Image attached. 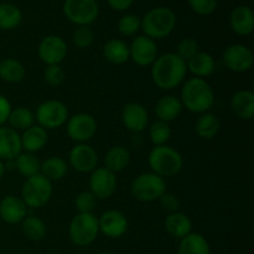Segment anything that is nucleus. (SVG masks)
<instances>
[{"label": "nucleus", "instance_id": "ddd939ff", "mask_svg": "<svg viewBox=\"0 0 254 254\" xmlns=\"http://www.w3.org/2000/svg\"><path fill=\"white\" fill-rule=\"evenodd\" d=\"M116 174L107 168H97L91 173L89 178V191L99 200H107L112 197L117 190Z\"/></svg>", "mask_w": 254, "mask_h": 254}, {"label": "nucleus", "instance_id": "a19ab883", "mask_svg": "<svg viewBox=\"0 0 254 254\" xmlns=\"http://www.w3.org/2000/svg\"><path fill=\"white\" fill-rule=\"evenodd\" d=\"M198 51H200L198 50V42L192 37L183 39L178 44V47H176V55L185 62H188L191 57L195 56Z\"/></svg>", "mask_w": 254, "mask_h": 254}, {"label": "nucleus", "instance_id": "c03bdc74", "mask_svg": "<svg viewBox=\"0 0 254 254\" xmlns=\"http://www.w3.org/2000/svg\"><path fill=\"white\" fill-rule=\"evenodd\" d=\"M11 109V103L9 102V99L0 94V127H2L7 122Z\"/></svg>", "mask_w": 254, "mask_h": 254}, {"label": "nucleus", "instance_id": "6e6552de", "mask_svg": "<svg viewBox=\"0 0 254 254\" xmlns=\"http://www.w3.org/2000/svg\"><path fill=\"white\" fill-rule=\"evenodd\" d=\"M35 121H37L40 127L49 129H57L66 124L68 119V109L66 104L56 99H49L40 104L36 108Z\"/></svg>", "mask_w": 254, "mask_h": 254}, {"label": "nucleus", "instance_id": "2eb2a0df", "mask_svg": "<svg viewBox=\"0 0 254 254\" xmlns=\"http://www.w3.org/2000/svg\"><path fill=\"white\" fill-rule=\"evenodd\" d=\"M98 226L99 233L116 240L126 235L129 227V221L122 211L108 210L102 213L98 218Z\"/></svg>", "mask_w": 254, "mask_h": 254}, {"label": "nucleus", "instance_id": "0eeeda50", "mask_svg": "<svg viewBox=\"0 0 254 254\" xmlns=\"http://www.w3.org/2000/svg\"><path fill=\"white\" fill-rule=\"evenodd\" d=\"M131 195L140 202H153L166 192L165 179L154 173H143L136 176L130 186Z\"/></svg>", "mask_w": 254, "mask_h": 254}, {"label": "nucleus", "instance_id": "9b49d317", "mask_svg": "<svg viewBox=\"0 0 254 254\" xmlns=\"http://www.w3.org/2000/svg\"><path fill=\"white\" fill-rule=\"evenodd\" d=\"M66 130L69 138L78 144L87 143L97 133V122L91 114L78 113L66 122Z\"/></svg>", "mask_w": 254, "mask_h": 254}, {"label": "nucleus", "instance_id": "cd10ccee", "mask_svg": "<svg viewBox=\"0 0 254 254\" xmlns=\"http://www.w3.org/2000/svg\"><path fill=\"white\" fill-rule=\"evenodd\" d=\"M130 163V153L122 145L112 146L104 156V168L117 174L127 169Z\"/></svg>", "mask_w": 254, "mask_h": 254}, {"label": "nucleus", "instance_id": "473e14b6", "mask_svg": "<svg viewBox=\"0 0 254 254\" xmlns=\"http://www.w3.org/2000/svg\"><path fill=\"white\" fill-rule=\"evenodd\" d=\"M15 169L19 171L20 175L24 178H31V176L40 174V168H41V161L31 153H20L14 160Z\"/></svg>", "mask_w": 254, "mask_h": 254}, {"label": "nucleus", "instance_id": "c85d7f7f", "mask_svg": "<svg viewBox=\"0 0 254 254\" xmlns=\"http://www.w3.org/2000/svg\"><path fill=\"white\" fill-rule=\"evenodd\" d=\"M210 245L207 240L200 233L191 232L186 237L181 238L178 254H210Z\"/></svg>", "mask_w": 254, "mask_h": 254}, {"label": "nucleus", "instance_id": "37998d69", "mask_svg": "<svg viewBox=\"0 0 254 254\" xmlns=\"http://www.w3.org/2000/svg\"><path fill=\"white\" fill-rule=\"evenodd\" d=\"M159 202H160V206L163 207V210L168 211L169 213L176 212L180 207V202H179L178 197L173 193L165 192L160 198H159Z\"/></svg>", "mask_w": 254, "mask_h": 254}, {"label": "nucleus", "instance_id": "c756f323", "mask_svg": "<svg viewBox=\"0 0 254 254\" xmlns=\"http://www.w3.org/2000/svg\"><path fill=\"white\" fill-rule=\"evenodd\" d=\"M67 171H68V164L60 156H50L46 160L42 161L41 168H40V174L51 183L64 179Z\"/></svg>", "mask_w": 254, "mask_h": 254}, {"label": "nucleus", "instance_id": "f8f14e48", "mask_svg": "<svg viewBox=\"0 0 254 254\" xmlns=\"http://www.w3.org/2000/svg\"><path fill=\"white\" fill-rule=\"evenodd\" d=\"M158 59V46L155 41L145 35L136 36L129 46V60L140 67H148Z\"/></svg>", "mask_w": 254, "mask_h": 254}, {"label": "nucleus", "instance_id": "58836bf2", "mask_svg": "<svg viewBox=\"0 0 254 254\" xmlns=\"http://www.w3.org/2000/svg\"><path fill=\"white\" fill-rule=\"evenodd\" d=\"M66 79V73L61 64H49L44 71L45 83L51 87H59Z\"/></svg>", "mask_w": 254, "mask_h": 254}, {"label": "nucleus", "instance_id": "de8ad7c7", "mask_svg": "<svg viewBox=\"0 0 254 254\" xmlns=\"http://www.w3.org/2000/svg\"><path fill=\"white\" fill-rule=\"evenodd\" d=\"M98 254H113V253H111V252H101V253H98Z\"/></svg>", "mask_w": 254, "mask_h": 254}, {"label": "nucleus", "instance_id": "4be33fe9", "mask_svg": "<svg viewBox=\"0 0 254 254\" xmlns=\"http://www.w3.org/2000/svg\"><path fill=\"white\" fill-rule=\"evenodd\" d=\"M21 138V148L26 153H37L41 149L45 148V145L49 141V133L45 128L40 127L39 124H34L32 127L24 130Z\"/></svg>", "mask_w": 254, "mask_h": 254}, {"label": "nucleus", "instance_id": "49530a36", "mask_svg": "<svg viewBox=\"0 0 254 254\" xmlns=\"http://www.w3.org/2000/svg\"><path fill=\"white\" fill-rule=\"evenodd\" d=\"M5 174V163L2 160H0V179L4 176Z\"/></svg>", "mask_w": 254, "mask_h": 254}, {"label": "nucleus", "instance_id": "aec40b11", "mask_svg": "<svg viewBox=\"0 0 254 254\" xmlns=\"http://www.w3.org/2000/svg\"><path fill=\"white\" fill-rule=\"evenodd\" d=\"M21 151V138L19 133L11 128L0 127V160H15Z\"/></svg>", "mask_w": 254, "mask_h": 254}, {"label": "nucleus", "instance_id": "412c9836", "mask_svg": "<svg viewBox=\"0 0 254 254\" xmlns=\"http://www.w3.org/2000/svg\"><path fill=\"white\" fill-rule=\"evenodd\" d=\"M230 107L235 116L242 121L254 118V93L248 89H240L231 97Z\"/></svg>", "mask_w": 254, "mask_h": 254}, {"label": "nucleus", "instance_id": "b1692460", "mask_svg": "<svg viewBox=\"0 0 254 254\" xmlns=\"http://www.w3.org/2000/svg\"><path fill=\"white\" fill-rule=\"evenodd\" d=\"M184 107L180 98L175 96H164L156 102L155 104V114L158 117V121L170 123L175 121L183 112Z\"/></svg>", "mask_w": 254, "mask_h": 254}, {"label": "nucleus", "instance_id": "2f4dec72", "mask_svg": "<svg viewBox=\"0 0 254 254\" xmlns=\"http://www.w3.org/2000/svg\"><path fill=\"white\" fill-rule=\"evenodd\" d=\"M21 231L27 240L34 241V242L42 241L47 233V228L44 221L34 215H27L21 221Z\"/></svg>", "mask_w": 254, "mask_h": 254}, {"label": "nucleus", "instance_id": "423d86ee", "mask_svg": "<svg viewBox=\"0 0 254 254\" xmlns=\"http://www.w3.org/2000/svg\"><path fill=\"white\" fill-rule=\"evenodd\" d=\"M52 183L41 174L27 178L21 188V198L30 208H41L51 200Z\"/></svg>", "mask_w": 254, "mask_h": 254}, {"label": "nucleus", "instance_id": "4468645a", "mask_svg": "<svg viewBox=\"0 0 254 254\" xmlns=\"http://www.w3.org/2000/svg\"><path fill=\"white\" fill-rule=\"evenodd\" d=\"M68 47L66 41L61 36L56 35H49L40 41L37 54L40 60L44 64H60L67 56Z\"/></svg>", "mask_w": 254, "mask_h": 254}, {"label": "nucleus", "instance_id": "bb28decb", "mask_svg": "<svg viewBox=\"0 0 254 254\" xmlns=\"http://www.w3.org/2000/svg\"><path fill=\"white\" fill-rule=\"evenodd\" d=\"M221 129V122L216 114L206 112L200 114L195 123V133L203 140H211L218 134Z\"/></svg>", "mask_w": 254, "mask_h": 254}, {"label": "nucleus", "instance_id": "7c9ffc66", "mask_svg": "<svg viewBox=\"0 0 254 254\" xmlns=\"http://www.w3.org/2000/svg\"><path fill=\"white\" fill-rule=\"evenodd\" d=\"M26 76L24 64L15 59H5L0 62V78L7 83H20Z\"/></svg>", "mask_w": 254, "mask_h": 254}, {"label": "nucleus", "instance_id": "a878e982", "mask_svg": "<svg viewBox=\"0 0 254 254\" xmlns=\"http://www.w3.org/2000/svg\"><path fill=\"white\" fill-rule=\"evenodd\" d=\"M102 54L112 64H123L129 61V46L121 39H111L104 44Z\"/></svg>", "mask_w": 254, "mask_h": 254}, {"label": "nucleus", "instance_id": "4c0bfd02", "mask_svg": "<svg viewBox=\"0 0 254 254\" xmlns=\"http://www.w3.org/2000/svg\"><path fill=\"white\" fill-rule=\"evenodd\" d=\"M97 198L91 191H82L74 198V207L78 213H93Z\"/></svg>", "mask_w": 254, "mask_h": 254}, {"label": "nucleus", "instance_id": "e433bc0d", "mask_svg": "<svg viewBox=\"0 0 254 254\" xmlns=\"http://www.w3.org/2000/svg\"><path fill=\"white\" fill-rule=\"evenodd\" d=\"M141 27V19L136 15L127 14L118 21V31L127 37L134 36Z\"/></svg>", "mask_w": 254, "mask_h": 254}, {"label": "nucleus", "instance_id": "c9c22d12", "mask_svg": "<svg viewBox=\"0 0 254 254\" xmlns=\"http://www.w3.org/2000/svg\"><path fill=\"white\" fill-rule=\"evenodd\" d=\"M149 138L155 146L165 145L171 138L170 124L161 121L154 122L149 129Z\"/></svg>", "mask_w": 254, "mask_h": 254}, {"label": "nucleus", "instance_id": "79ce46f5", "mask_svg": "<svg viewBox=\"0 0 254 254\" xmlns=\"http://www.w3.org/2000/svg\"><path fill=\"white\" fill-rule=\"evenodd\" d=\"M189 5L196 14L208 16L217 9V0H188Z\"/></svg>", "mask_w": 254, "mask_h": 254}, {"label": "nucleus", "instance_id": "1a4fd4ad", "mask_svg": "<svg viewBox=\"0 0 254 254\" xmlns=\"http://www.w3.org/2000/svg\"><path fill=\"white\" fill-rule=\"evenodd\" d=\"M64 14L77 26H89L98 17V2L97 0H66Z\"/></svg>", "mask_w": 254, "mask_h": 254}, {"label": "nucleus", "instance_id": "7ed1b4c3", "mask_svg": "<svg viewBox=\"0 0 254 254\" xmlns=\"http://www.w3.org/2000/svg\"><path fill=\"white\" fill-rule=\"evenodd\" d=\"M176 26V15L170 7L158 6L149 10L141 19L144 35L150 39L161 40L168 37Z\"/></svg>", "mask_w": 254, "mask_h": 254}, {"label": "nucleus", "instance_id": "a18cd8bd", "mask_svg": "<svg viewBox=\"0 0 254 254\" xmlns=\"http://www.w3.org/2000/svg\"><path fill=\"white\" fill-rule=\"evenodd\" d=\"M109 6L117 11H126L133 5L134 0H107Z\"/></svg>", "mask_w": 254, "mask_h": 254}, {"label": "nucleus", "instance_id": "ea45409f", "mask_svg": "<svg viewBox=\"0 0 254 254\" xmlns=\"http://www.w3.org/2000/svg\"><path fill=\"white\" fill-rule=\"evenodd\" d=\"M93 30L89 26H77L73 35H72V41H73L74 46L82 50L91 46V45L93 44Z\"/></svg>", "mask_w": 254, "mask_h": 254}, {"label": "nucleus", "instance_id": "39448f33", "mask_svg": "<svg viewBox=\"0 0 254 254\" xmlns=\"http://www.w3.org/2000/svg\"><path fill=\"white\" fill-rule=\"evenodd\" d=\"M99 235L98 217L94 213H77L69 222L68 236L77 247H87Z\"/></svg>", "mask_w": 254, "mask_h": 254}, {"label": "nucleus", "instance_id": "f03ea898", "mask_svg": "<svg viewBox=\"0 0 254 254\" xmlns=\"http://www.w3.org/2000/svg\"><path fill=\"white\" fill-rule=\"evenodd\" d=\"M180 101L189 112L202 114L210 111L215 104V93L206 79L193 77L183 86Z\"/></svg>", "mask_w": 254, "mask_h": 254}, {"label": "nucleus", "instance_id": "393cba45", "mask_svg": "<svg viewBox=\"0 0 254 254\" xmlns=\"http://www.w3.org/2000/svg\"><path fill=\"white\" fill-rule=\"evenodd\" d=\"M186 67H188V71H190L195 77L205 79V77L211 76L213 73L216 62L210 54L198 51L195 56L191 57L186 62Z\"/></svg>", "mask_w": 254, "mask_h": 254}, {"label": "nucleus", "instance_id": "dca6fc26", "mask_svg": "<svg viewBox=\"0 0 254 254\" xmlns=\"http://www.w3.org/2000/svg\"><path fill=\"white\" fill-rule=\"evenodd\" d=\"M69 165L81 174L92 173L98 165V154L87 143H81L71 149L68 155Z\"/></svg>", "mask_w": 254, "mask_h": 254}, {"label": "nucleus", "instance_id": "9d476101", "mask_svg": "<svg viewBox=\"0 0 254 254\" xmlns=\"http://www.w3.org/2000/svg\"><path fill=\"white\" fill-rule=\"evenodd\" d=\"M222 60L225 66L231 72H236V73L248 72L254 64L252 50L242 44L230 45L223 52Z\"/></svg>", "mask_w": 254, "mask_h": 254}, {"label": "nucleus", "instance_id": "f3484780", "mask_svg": "<svg viewBox=\"0 0 254 254\" xmlns=\"http://www.w3.org/2000/svg\"><path fill=\"white\" fill-rule=\"evenodd\" d=\"M122 122L129 131L140 133L148 127V111L138 102H129L122 109Z\"/></svg>", "mask_w": 254, "mask_h": 254}, {"label": "nucleus", "instance_id": "20e7f679", "mask_svg": "<svg viewBox=\"0 0 254 254\" xmlns=\"http://www.w3.org/2000/svg\"><path fill=\"white\" fill-rule=\"evenodd\" d=\"M148 163L151 173L160 178H171L178 175L184 166V159L178 150L168 145L153 148L149 153Z\"/></svg>", "mask_w": 254, "mask_h": 254}, {"label": "nucleus", "instance_id": "5701e85b", "mask_svg": "<svg viewBox=\"0 0 254 254\" xmlns=\"http://www.w3.org/2000/svg\"><path fill=\"white\" fill-rule=\"evenodd\" d=\"M164 227L169 235L173 236L174 238L181 240L192 232V221L186 213L176 211V212L169 213L168 217L164 221Z\"/></svg>", "mask_w": 254, "mask_h": 254}, {"label": "nucleus", "instance_id": "f704fd0d", "mask_svg": "<svg viewBox=\"0 0 254 254\" xmlns=\"http://www.w3.org/2000/svg\"><path fill=\"white\" fill-rule=\"evenodd\" d=\"M22 20L21 10L14 4H0V30L16 29Z\"/></svg>", "mask_w": 254, "mask_h": 254}, {"label": "nucleus", "instance_id": "6ab92c4d", "mask_svg": "<svg viewBox=\"0 0 254 254\" xmlns=\"http://www.w3.org/2000/svg\"><path fill=\"white\" fill-rule=\"evenodd\" d=\"M230 26L238 36H248L254 30L253 10L247 5H240L231 12Z\"/></svg>", "mask_w": 254, "mask_h": 254}, {"label": "nucleus", "instance_id": "72a5a7b5", "mask_svg": "<svg viewBox=\"0 0 254 254\" xmlns=\"http://www.w3.org/2000/svg\"><path fill=\"white\" fill-rule=\"evenodd\" d=\"M7 122L11 129L16 131H24L35 124V114L26 107H17V108L11 109Z\"/></svg>", "mask_w": 254, "mask_h": 254}, {"label": "nucleus", "instance_id": "f257e3e1", "mask_svg": "<svg viewBox=\"0 0 254 254\" xmlns=\"http://www.w3.org/2000/svg\"><path fill=\"white\" fill-rule=\"evenodd\" d=\"M188 73L186 62L174 52L159 56L151 64V78L160 89L170 91L180 86Z\"/></svg>", "mask_w": 254, "mask_h": 254}, {"label": "nucleus", "instance_id": "a211bd4d", "mask_svg": "<svg viewBox=\"0 0 254 254\" xmlns=\"http://www.w3.org/2000/svg\"><path fill=\"white\" fill-rule=\"evenodd\" d=\"M27 208L21 197L7 195L0 201V217L9 225L21 223L27 216Z\"/></svg>", "mask_w": 254, "mask_h": 254}]
</instances>
